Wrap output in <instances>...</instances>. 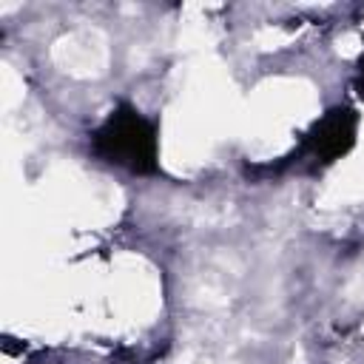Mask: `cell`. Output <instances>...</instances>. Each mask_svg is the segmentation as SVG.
<instances>
[{
	"instance_id": "6da1fadb",
	"label": "cell",
	"mask_w": 364,
	"mask_h": 364,
	"mask_svg": "<svg viewBox=\"0 0 364 364\" xmlns=\"http://www.w3.org/2000/svg\"><path fill=\"white\" fill-rule=\"evenodd\" d=\"M91 154L119 171L151 176L159 171V136L156 125L134 105L119 102L94 131Z\"/></svg>"
},
{
	"instance_id": "7a4b0ae2",
	"label": "cell",
	"mask_w": 364,
	"mask_h": 364,
	"mask_svg": "<svg viewBox=\"0 0 364 364\" xmlns=\"http://www.w3.org/2000/svg\"><path fill=\"white\" fill-rule=\"evenodd\" d=\"M358 136V114L350 105H336L321 114L299 142V162L307 171H321L341 156H347Z\"/></svg>"
},
{
	"instance_id": "3957f363",
	"label": "cell",
	"mask_w": 364,
	"mask_h": 364,
	"mask_svg": "<svg viewBox=\"0 0 364 364\" xmlns=\"http://www.w3.org/2000/svg\"><path fill=\"white\" fill-rule=\"evenodd\" d=\"M353 88H355V94L364 100V54H361V60H358V68H355V80H353Z\"/></svg>"
}]
</instances>
